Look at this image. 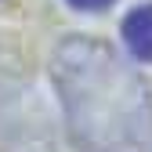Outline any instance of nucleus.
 I'll use <instances>...</instances> for the list:
<instances>
[{"instance_id": "7ed1b4c3", "label": "nucleus", "mask_w": 152, "mask_h": 152, "mask_svg": "<svg viewBox=\"0 0 152 152\" xmlns=\"http://www.w3.org/2000/svg\"><path fill=\"white\" fill-rule=\"evenodd\" d=\"M72 7H80V11H102V7H109L112 0H69Z\"/></svg>"}, {"instance_id": "f03ea898", "label": "nucleus", "mask_w": 152, "mask_h": 152, "mask_svg": "<svg viewBox=\"0 0 152 152\" xmlns=\"http://www.w3.org/2000/svg\"><path fill=\"white\" fill-rule=\"evenodd\" d=\"M123 40L138 62H152V4H141L123 18Z\"/></svg>"}, {"instance_id": "f257e3e1", "label": "nucleus", "mask_w": 152, "mask_h": 152, "mask_svg": "<svg viewBox=\"0 0 152 152\" xmlns=\"http://www.w3.org/2000/svg\"><path fill=\"white\" fill-rule=\"evenodd\" d=\"M65 120L87 152H134L152 138V98L134 69L102 40L69 36L54 51Z\"/></svg>"}]
</instances>
